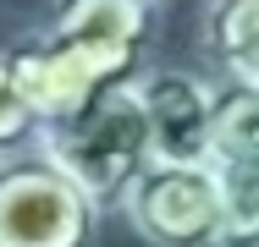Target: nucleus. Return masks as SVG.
Wrapping results in <instances>:
<instances>
[{
    "label": "nucleus",
    "instance_id": "obj_1",
    "mask_svg": "<svg viewBox=\"0 0 259 247\" xmlns=\"http://www.w3.org/2000/svg\"><path fill=\"white\" fill-rule=\"evenodd\" d=\"M39 148L66 176H77L100 203H121L127 187L144 176V165L155 159V132H149L138 77L100 88L83 110H72L61 121H45Z\"/></svg>",
    "mask_w": 259,
    "mask_h": 247
},
{
    "label": "nucleus",
    "instance_id": "obj_2",
    "mask_svg": "<svg viewBox=\"0 0 259 247\" xmlns=\"http://www.w3.org/2000/svg\"><path fill=\"white\" fill-rule=\"evenodd\" d=\"M100 209L105 203L45 148L0 159V247H89Z\"/></svg>",
    "mask_w": 259,
    "mask_h": 247
},
{
    "label": "nucleus",
    "instance_id": "obj_3",
    "mask_svg": "<svg viewBox=\"0 0 259 247\" xmlns=\"http://www.w3.org/2000/svg\"><path fill=\"white\" fill-rule=\"evenodd\" d=\"M6 60H11L22 94L33 99V110L45 121H61V115L83 110L100 88L138 77L144 49L116 44V39H94V33H77V28H45L39 39L17 44Z\"/></svg>",
    "mask_w": 259,
    "mask_h": 247
},
{
    "label": "nucleus",
    "instance_id": "obj_4",
    "mask_svg": "<svg viewBox=\"0 0 259 247\" xmlns=\"http://www.w3.org/2000/svg\"><path fill=\"white\" fill-rule=\"evenodd\" d=\"M127 225L149 247H221L226 236V198L221 170L188 159H149L144 176L121 198Z\"/></svg>",
    "mask_w": 259,
    "mask_h": 247
},
{
    "label": "nucleus",
    "instance_id": "obj_5",
    "mask_svg": "<svg viewBox=\"0 0 259 247\" xmlns=\"http://www.w3.org/2000/svg\"><path fill=\"white\" fill-rule=\"evenodd\" d=\"M144 110H149V132H155V159H188L209 165L215 159V121H209V83L193 72H149L138 77Z\"/></svg>",
    "mask_w": 259,
    "mask_h": 247
},
{
    "label": "nucleus",
    "instance_id": "obj_6",
    "mask_svg": "<svg viewBox=\"0 0 259 247\" xmlns=\"http://www.w3.org/2000/svg\"><path fill=\"white\" fill-rule=\"evenodd\" d=\"M209 121H215V159L259 154V77L215 72L209 77Z\"/></svg>",
    "mask_w": 259,
    "mask_h": 247
},
{
    "label": "nucleus",
    "instance_id": "obj_7",
    "mask_svg": "<svg viewBox=\"0 0 259 247\" xmlns=\"http://www.w3.org/2000/svg\"><path fill=\"white\" fill-rule=\"evenodd\" d=\"M204 55H209L215 72H248V77H259V0H209Z\"/></svg>",
    "mask_w": 259,
    "mask_h": 247
},
{
    "label": "nucleus",
    "instance_id": "obj_8",
    "mask_svg": "<svg viewBox=\"0 0 259 247\" xmlns=\"http://www.w3.org/2000/svg\"><path fill=\"white\" fill-rule=\"evenodd\" d=\"M221 198H226V236L221 247H259V154H221Z\"/></svg>",
    "mask_w": 259,
    "mask_h": 247
},
{
    "label": "nucleus",
    "instance_id": "obj_9",
    "mask_svg": "<svg viewBox=\"0 0 259 247\" xmlns=\"http://www.w3.org/2000/svg\"><path fill=\"white\" fill-rule=\"evenodd\" d=\"M39 127H45V115L33 110V99L22 94L17 72H11V60L0 55V159L33 148L39 143Z\"/></svg>",
    "mask_w": 259,
    "mask_h": 247
}]
</instances>
